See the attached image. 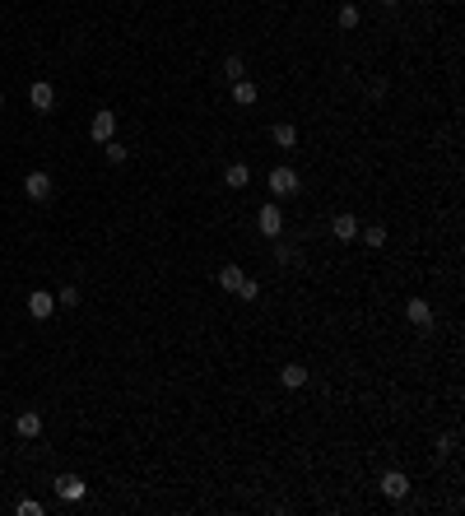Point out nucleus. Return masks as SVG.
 Returning <instances> with one entry per match:
<instances>
[{
    "mask_svg": "<svg viewBox=\"0 0 465 516\" xmlns=\"http://www.w3.org/2000/svg\"><path fill=\"white\" fill-rule=\"evenodd\" d=\"M256 228L265 232V237H279V232H284V209L275 205V200H270V205H261L256 209Z\"/></svg>",
    "mask_w": 465,
    "mask_h": 516,
    "instance_id": "f257e3e1",
    "label": "nucleus"
},
{
    "mask_svg": "<svg viewBox=\"0 0 465 516\" xmlns=\"http://www.w3.org/2000/svg\"><path fill=\"white\" fill-rule=\"evenodd\" d=\"M14 433H19L24 442H33V438L42 433V414H38V410H24L19 419H14Z\"/></svg>",
    "mask_w": 465,
    "mask_h": 516,
    "instance_id": "0eeeda50",
    "label": "nucleus"
},
{
    "mask_svg": "<svg viewBox=\"0 0 465 516\" xmlns=\"http://www.w3.org/2000/svg\"><path fill=\"white\" fill-rule=\"evenodd\" d=\"M84 493H89V484H84L79 475H61V479H56V498H61V503H79Z\"/></svg>",
    "mask_w": 465,
    "mask_h": 516,
    "instance_id": "20e7f679",
    "label": "nucleus"
},
{
    "mask_svg": "<svg viewBox=\"0 0 465 516\" xmlns=\"http://www.w3.org/2000/svg\"><path fill=\"white\" fill-rule=\"evenodd\" d=\"M335 24H340V28H345V33H349V28H359V5H340V14H335Z\"/></svg>",
    "mask_w": 465,
    "mask_h": 516,
    "instance_id": "a211bd4d",
    "label": "nucleus"
},
{
    "mask_svg": "<svg viewBox=\"0 0 465 516\" xmlns=\"http://www.w3.org/2000/svg\"><path fill=\"white\" fill-rule=\"evenodd\" d=\"M103 154H107V163H126V158H130V149H126L121 140H107V144H103Z\"/></svg>",
    "mask_w": 465,
    "mask_h": 516,
    "instance_id": "6ab92c4d",
    "label": "nucleus"
},
{
    "mask_svg": "<svg viewBox=\"0 0 465 516\" xmlns=\"http://www.w3.org/2000/svg\"><path fill=\"white\" fill-rule=\"evenodd\" d=\"M256 293H261V284H256V279H242V284H237V298H247V302H251Z\"/></svg>",
    "mask_w": 465,
    "mask_h": 516,
    "instance_id": "5701e85b",
    "label": "nucleus"
},
{
    "mask_svg": "<svg viewBox=\"0 0 465 516\" xmlns=\"http://www.w3.org/2000/svg\"><path fill=\"white\" fill-rule=\"evenodd\" d=\"M270 195H275V200L298 195V172H293V168H275V172H270Z\"/></svg>",
    "mask_w": 465,
    "mask_h": 516,
    "instance_id": "f03ea898",
    "label": "nucleus"
},
{
    "mask_svg": "<svg viewBox=\"0 0 465 516\" xmlns=\"http://www.w3.org/2000/svg\"><path fill=\"white\" fill-rule=\"evenodd\" d=\"M382 493H387V498H405V493H410V475H405V470H387V475H382Z\"/></svg>",
    "mask_w": 465,
    "mask_h": 516,
    "instance_id": "1a4fd4ad",
    "label": "nucleus"
},
{
    "mask_svg": "<svg viewBox=\"0 0 465 516\" xmlns=\"http://www.w3.org/2000/svg\"><path fill=\"white\" fill-rule=\"evenodd\" d=\"M270 140H275V144H279V149H293V144H298V130H293V126H289V121H279V126H275V130H270Z\"/></svg>",
    "mask_w": 465,
    "mask_h": 516,
    "instance_id": "dca6fc26",
    "label": "nucleus"
},
{
    "mask_svg": "<svg viewBox=\"0 0 465 516\" xmlns=\"http://www.w3.org/2000/svg\"><path fill=\"white\" fill-rule=\"evenodd\" d=\"M24 191H28V200H47V195H52V177H47V172H28Z\"/></svg>",
    "mask_w": 465,
    "mask_h": 516,
    "instance_id": "9d476101",
    "label": "nucleus"
},
{
    "mask_svg": "<svg viewBox=\"0 0 465 516\" xmlns=\"http://www.w3.org/2000/svg\"><path fill=\"white\" fill-rule=\"evenodd\" d=\"M359 232H363V242L373 246V251H377V246H387V228H382V223H368V228H359Z\"/></svg>",
    "mask_w": 465,
    "mask_h": 516,
    "instance_id": "f3484780",
    "label": "nucleus"
},
{
    "mask_svg": "<svg viewBox=\"0 0 465 516\" xmlns=\"http://www.w3.org/2000/svg\"><path fill=\"white\" fill-rule=\"evenodd\" d=\"M359 214H335V219H331V232H335L340 242H354V237H359Z\"/></svg>",
    "mask_w": 465,
    "mask_h": 516,
    "instance_id": "6e6552de",
    "label": "nucleus"
},
{
    "mask_svg": "<svg viewBox=\"0 0 465 516\" xmlns=\"http://www.w3.org/2000/svg\"><path fill=\"white\" fill-rule=\"evenodd\" d=\"M52 312H56V293H42V288L28 293V316H33V321H47Z\"/></svg>",
    "mask_w": 465,
    "mask_h": 516,
    "instance_id": "7ed1b4c3",
    "label": "nucleus"
},
{
    "mask_svg": "<svg viewBox=\"0 0 465 516\" xmlns=\"http://www.w3.org/2000/svg\"><path fill=\"white\" fill-rule=\"evenodd\" d=\"M56 302H61V307H79V288H75V284H65L61 293H56Z\"/></svg>",
    "mask_w": 465,
    "mask_h": 516,
    "instance_id": "4be33fe9",
    "label": "nucleus"
},
{
    "mask_svg": "<svg viewBox=\"0 0 465 516\" xmlns=\"http://www.w3.org/2000/svg\"><path fill=\"white\" fill-rule=\"evenodd\" d=\"M279 382H284L289 391L307 386V368H303V363H284V368H279Z\"/></svg>",
    "mask_w": 465,
    "mask_h": 516,
    "instance_id": "f8f14e48",
    "label": "nucleus"
},
{
    "mask_svg": "<svg viewBox=\"0 0 465 516\" xmlns=\"http://www.w3.org/2000/svg\"><path fill=\"white\" fill-rule=\"evenodd\" d=\"M89 135H93L98 144H107V140L116 135V116H112V112H93V121H89Z\"/></svg>",
    "mask_w": 465,
    "mask_h": 516,
    "instance_id": "39448f33",
    "label": "nucleus"
},
{
    "mask_svg": "<svg viewBox=\"0 0 465 516\" xmlns=\"http://www.w3.org/2000/svg\"><path fill=\"white\" fill-rule=\"evenodd\" d=\"M242 279H247L242 265H223V270H219V288H223V293H237V284H242Z\"/></svg>",
    "mask_w": 465,
    "mask_h": 516,
    "instance_id": "2eb2a0df",
    "label": "nucleus"
},
{
    "mask_svg": "<svg viewBox=\"0 0 465 516\" xmlns=\"http://www.w3.org/2000/svg\"><path fill=\"white\" fill-rule=\"evenodd\" d=\"M28 103L38 107V112H52V107H56V89L47 84V79H38V84L28 89Z\"/></svg>",
    "mask_w": 465,
    "mask_h": 516,
    "instance_id": "423d86ee",
    "label": "nucleus"
},
{
    "mask_svg": "<svg viewBox=\"0 0 465 516\" xmlns=\"http://www.w3.org/2000/svg\"><path fill=\"white\" fill-rule=\"evenodd\" d=\"M377 5H396V0H377Z\"/></svg>",
    "mask_w": 465,
    "mask_h": 516,
    "instance_id": "393cba45",
    "label": "nucleus"
},
{
    "mask_svg": "<svg viewBox=\"0 0 465 516\" xmlns=\"http://www.w3.org/2000/svg\"><path fill=\"white\" fill-rule=\"evenodd\" d=\"M405 316H410L414 326H433V307H428L424 298H410V302H405Z\"/></svg>",
    "mask_w": 465,
    "mask_h": 516,
    "instance_id": "ddd939ff",
    "label": "nucleus"
},
{
    "mask_svg": "<svg viewBox=\"0 0 465 516\" xmlns=\"http://www.w3.org/2000/svg\"><path fill=\"white\" fill-rule=\"evenodd\" d=\"M223 75H228V79H247V61H242V56H228V61H223Z\"/></svg>",
    "mask_w": 465,
    "mask_h": 516,
    "instance_id": "aec40b11",
    "label": "nucleus"
},
{
    "mask_svg": "<svg viewBox=\"0 0 465 516\" xmlns=\"http://www.w3.org/2000/svg\"><path fill=\"white\" fill-rule=\"evenodd\" d=\"M247 181H251V168H247V163H228V168H223V186H228V191H242Z\"/></svg>",
    "mask_w": 465,
    "mask_h": 516,
    "instance_id": "9b49d317",
    "label": "nucleus"
},
{
    "mask_svg": "<svg viewBox=\"0 0 465 516\" xmlns=\"http://www.w3.org/2000/svg\"><path fill=\"white\" fill-rule=\"evenodd\" d=\"M233 103L251 107V103H256V84H251V79H233Z\"/></svg>",
    "mask_w": 465,
    "mask_h": 516,
    "instance_id": "4468645a",
    "label": "nucleus"
},
{
    "mask_svg": "<svg viewBox=\"0 0 465 516\" xmlns=\"http://www.w3.org/2000/svg\"><path fill=\"white\" fill-rule=\"evenodd\" d=\"M275 260H279V265H289V260H293V246L279 242V246H275Z\"/></svg>",
    "mask_w": 465,
    "mask_h": 516,
    "instance_id": "b1692460",
    "label": "nucleus"
},
{
    "mask_svg": "<svg viewBox=\"0 0 465 516\" xmlns=\"http://www.w3.org/2000/svg\"><path fill=\"white\" fill-rule=\"evenodd\" d=\"M14 512H19V516H42V503H38V498H19Z\"/></svg>",
    "mask_w": 465,
    "mask_h": 516,
    "instance_id": "412c9836",
    "label": "nucleus"
},
{
    "mask_svg": "<svg viewBox=\"0 0 465 516\" xmlns=\"http://www.w3.org/2000/svg\"><path fill=\"white\" fill-rule=\"evenodd\" d=\"M0 107H5V89H0Z\"/></svg>",
    "mask_w": 465,
    "mask_h": 516,
    "instance_id": "a878e982",
    "label": "nucleus"
}]
</instances>
